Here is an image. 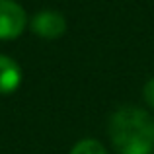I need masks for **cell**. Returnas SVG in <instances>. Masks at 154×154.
<instances>
[{
    "label": "cell",
    "instance_id": "5b68a950",
    "mask_svg": "<svg viewBox=\"0 0 154 154\" xmlns=\"http://www.w3.org/2000/svg\"><path fill=\"white\" fill-rule=\"evenodd\" d=\"M70 154H105V148L102 143L94 139H86V140H80L74 148L70 150Z\"/></svg>",
    "mask_w": 154,
    "mask_h": 154
},
{
    "label": "cell",
    "instance_id": "3957f363",
    "mask_svg": "<svg viewBox=\"0 0 154 154\" xmlns=\"http://www.w3.org/2000/svg\"><path fill=\"white\" fill-rule=\"evenodd\" d=\"M31 29L35 31L37 35L45 39H55V37H60L66 29V22L64 18L59 14V12H39L37 16L33 18L31 22Z\"/></svg>",
    "mask_w": 154,
    "mask_h": 154
},
{
    "label": "cell",
    "instance_id": "7a4b0ae2",
    "mask_svg": "<svg viewBox=\"0 0 154 154\" xmlns=\"http://www.w3.org/2000/svg\"><path fill=\"white\" fill-rule=\"evenodd\" d=\"M26 27V12L14 0H0V39H16Z\"/></svg>",
    "mask_w": 154,
    "mask_h": 154
},
{
    "label": "cell",
    "instance_id": "8992f818",
    "mask_svg": "<svg viewBox=\"0 0 154 154\" xmlns=\"http://www.w3.org/2000/svg\"><path fill=\"white\" fill-rule=\"evenodd\" d=\"M144 100H146L148 105H152V107H154V78L148 80L146 86H144Z\"/></svg>",
    "mask_w": 154,
    "mask_h": 154
},
{
    "label": "cell",
    "instance_id": "6da1fadb",
    "mask_svg": "<svg viewBox=\"0 0 154 154\" xmlns=\"http://www.w3.org/2000/svg\"><path fill=\"white\" fill-rule=\"evenodd\" d=\"M109 137L121 154H150L154 148V121L144 109L127 105L113 113Z\"/></svg>",
    "mask_w": 154,
    "mask_h": 154
},
{
    "label": "cell",
    "instance_id": "277c9868",
    "mask_svg": "<svg viewBox=\"0 0 154 154\" xmlns=\"http://www.w3.org/2000/svg\"><path fill=\"white\" fill-rule=\"evenodd\" d=\"M22 82V70L10 57L0 55V94H12Z\"/></svg>",
    "mask_w": 154,
    "mask_h": 154
}]
</instances>
